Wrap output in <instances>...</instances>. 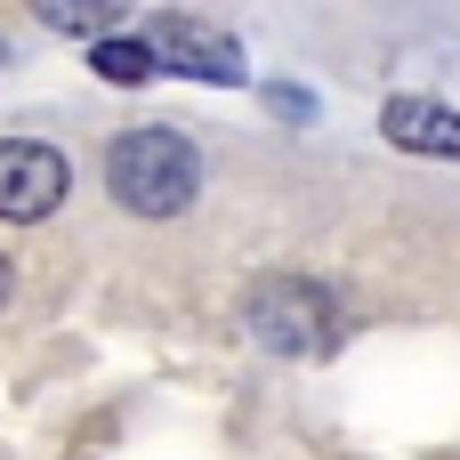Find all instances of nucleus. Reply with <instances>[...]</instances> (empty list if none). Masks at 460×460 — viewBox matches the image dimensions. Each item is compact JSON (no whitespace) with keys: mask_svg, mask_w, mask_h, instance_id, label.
Wrapping results in <instances>:
<instances>
[{"mask_svg":"<svg viewBox=\"0 0 460 460\" xmlns=\"http://www.w3.org/2000/svg\"><path fill=\"white\" fill-rule=\"evenodd\" d=\"M8 283H16V267H8V259H0V299H8Z\"/></svg>","mask_w":460,"mask_h":460,"instance_id":"obj_8","label":"nucleus"},{"mask_svg":"<svg viewBox=\"0 0 460 460\" xmlns=\"http://www.w3.org/2000/svg\"><path fill=\"white\" fill-rule=\"evenodd\" d=\"M243 323H251V340L275 348V356H332V348H340V299H332L323 283H307V275L259 283L251 307H243Z\"/></svg>","mask_w":460,"mask_h":460,"instance_id":"obj_2","label":"nucleus"},{"mask_svg":"<svg viewBox=\"0 0 460 460\" xmlns=\"http://www.w3.org/2000/svg\"><path fill=\"white\" fill-rule=\"evenodd\" d=\"M105 186H113V202L129 218H178L202 194V154L178 129H129L105 154Z\"/></svg>","mask_w":460,"mask_h":460,"instance_id":"obj_1","label":"nucleus"},{"mask_svg":"<svg viewBox=\"0 0 460 460\" xmlns=\"http://www.w3.org/2000/svg\"><path fill=\"white\" fill-rule=\"evenodd\" d=\"M65 186H73V170H65L57 146H40V137H0V218H8V226H40V218L65 202Z\"/></svg>","mask_w":460,"mask_h":460,"instance_id":"obj_3","label":"nucleus"},{"mask_svg":"<svg viewBox=\"0 0 460 460\" xmlns=\"http://www.w3.org/2000/svg\"><path fill=\"white\" fill-rule=\"evenodd\" d=\"M32 16L57 24V32H105L113 24V0H32Z\"/></svg>","mask_w":460,"mask_h":460,"instance_id":"obj_7","label":"nucleus"},{"mask_svg":"<svg viewBox=\"0 0 460 460\" xmlns=\"http://www.w3.org/2000/svg\"><path fill=\"white\" fill-rule=\"evenodd\" d=\"M380 129H388V146H404V154L460 162V113L437 105V97H388V105H380Z\"/></svg>","mask_w":460,"mask_h":460,"instance_id":"obj_5","label":"nucleus"},{"mask_svg":"<svg viewBox=\"0 0 460 460\" xmlns=\"http://www.w3.org/2000/svg\"><path fill=\"white\" fill-rule=\"evenodd\" d=\"M89 73H105V81H121V89H137V81H154V73H162V57H154L146 40H89Z\"/></svg>","mask_w":460,"mask_h":460,"instance_id":"obj_6","label":"nucleus"},{"mask_svg":"<svg viewBox=\"0 0 460 460\" xmlns=\"http://www.w3.org/2000/svg\"><path fill=\"white\" fill-rule=\"evenodd\" d=\"M146 49H154L170 73H194V81H243V49H234L218 24H194V16H154V24H146Z\"/></svg>","mask_w":460,"mask_h":460,"instance_id":"obj_4","label":"nucleus"}]
</instances>
